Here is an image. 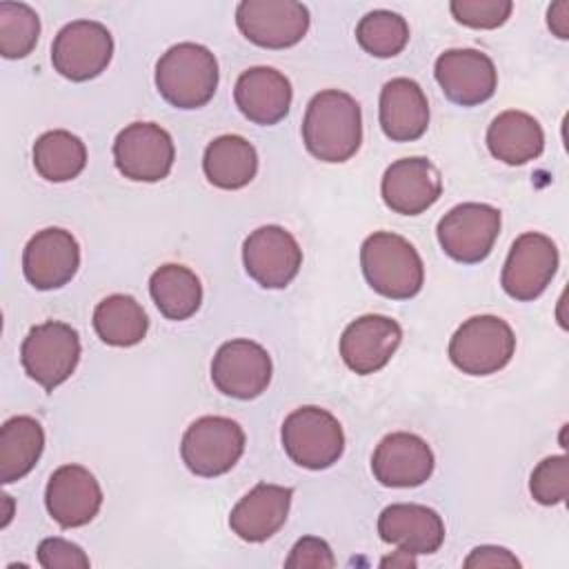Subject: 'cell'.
Masks as SVG:
<instances>
[{"mask_svg":"<svg viewBox=\"0 0 569 569\" xmlns=\"http://www.w3.org/2000/svg\"><path fill=\"white\" fill-rule=\"evenodd\" d=\"M302 142L322 162L349 160L362 142V113L356 98L338 89L316 93L305 111Z\"/></svg>","mask_w":569,"mask_h":569,"instance_id":"1","label":"cell"},{"mask_svg":"<svg viewBox=\"0 0 569 569\" xmlns=\"http://www.w3.org/2000/svg\"><path fill=\"white\" fill-rule=\"evenodd\" d=\"M360 264L369 287L385 298L409 300L422 289V260L416 247L398 233H371L360 247Z\"/></svg>","mask_w":569,"mask_h":569,"instance_id":"2","label":"cell"},{"mask_svg":"<svg viewBox=\"0 0 569 569\" xmlns=\"http://www.w3.org/2000/svg\"><path fill=\"white\" fill-rule=\"evenodd\" d=\"M158 93L178 109L204 107L218 89V60L196 42L169 47L156 64Z\"/></svg>","mask_w":569,"mask_h":569,"instance_id":"3","label":"cell"},{"mask_svg":"<svg viewBox=\"0 0 569 569\" xmlns=\"http://www.w3.org/2000/svg\"><path fill=\"white\" fill-rule=\"evenodd\" d=\"M282 447L287 456L305 469H327L345 451V433L333 413L316 405L291 411L282 422Z\"/></svg>","mask_w":569,"mask_h":569,"instance_id":"4","label":"cell"},{"mask_svg":"<svg viewBox=\"0 0 569 569\" xmlns=\"http://www.w3.org/2000/svg\"><path fill=\"white\" fill-rule=\"evenodd\" d=\"M516 351L511 327L498 316L465 320L449 340L451 362L469 376H489L509 365Z\"/></svg>","mask_w":569,"mask_h":569,"instance_id":"5","label":"cell"},{"mask_svg":"<svg viewBox=\"0 0 569 569\" xmlns=\"http://www.w3.org/2000/svg\"><path fill=\"white\" fill-rule=\"evenodd\" d=\"M80 338L78 331L60 320H47L29 329L20 347V362L31 380L44 391H53L78 367Z\"/></svg>","mask_w":569,"mask_h":569,"instance_id":"6","label":"cell"},{"mask_svg":"<svg viewBox=\"0 0 569 569\" xmlns=\"http://www.w3.org/2000/svg\"><path fill=\"white\" fill-rule=\"evenodd\" d=\"M244 451L242 427L224 416H202L191 422L180 442L187 469L202 478H216L236 467Z\"/></svg>","mask_w":569,"mask_h":569,"instance_id":"7","label":"cell"},{"mask_svg":"<svg viewBox=\"0 0 569 569\" xmlns=\"http://www.w3.org/2000/svg\"><path fill=\"white\" fill-rule=\"evenodd\" d=\"M442 251L462 264L485 260L500 233V211L485 202H462L449 209L438 222Z\"/></svg>","mask_w":569,"mask_h":569,"instance_id":"8","label":"cell"},{"mask_svg":"<svg viewBox=\"0 0 569 569\" xmlns=\"http://www.w3.org/2000/svg\"><path fill=\"white\" fill-rule=\"evenodd\" d=\"M113 56V38L102 22L73 20L64 24L51 44L53 69L73 82L100 76Z\"/></svg>","mask_w":569,"mask_h":569,"instance_id":"9","label":"cell"},{"mask_svg":"<svg viewBox=\"0 0 569 569\" xmlns=\"http://www.w3.org/2000/svg\"><path fill=\"white\" fill-rule=\"evenodd\" d=\"M240 33L264 49L298 44L309 29V9L296 0H242L236 7Z\"/></svg>","mask_w":569,"mask_h":569,"instance_id":"10","label":"cell"},{"mask_svg":"<svg viewBox=\"0 0 569 569\" xmlns=\"http://www.w3.org/2000/svg\"><path fill=\"white\" fill-rule=\"evenodd\" d=\"M118 171L136 182H158L169 176L176 147L167 129L156 122L127 124L113 142Z\"/></svg>","mask_w":569,"mask_h":569,"instance_id":"11","label":"cell"},{"mask_svg":"<svg viewBox=\"0 0 569 569\" xmlns=\"http://www.w3.org/2000/svg\"><path fill=\"white\" fill-rule=\"evenodd\" d=\"M558 269L556 242L538 231L518 236L502 267L500 284L513 300H536L551 282Z\"/></svg>","mask_w":569,"mask_h":569,"instance_id":"12","label":"cell"},{"mask_svg":"<svg viewBox=\"0 0 569 569\" xmlns=\"http://www.w3.org/2000/svg\"><path fill=\"white\" fill-rule=\"evenodd\" d=\"M242 262L260 287L284 289L302 267V249L284 227L264 224L247 236Z\"/></svg>","mask_w":569,"mask_h":569,"instance_id":"13","label":"cell"},{"mask_svg":"<svg viewBox=\"0 0 569 569\" xmlns=\"http://www.w3.org/2000/svg\"><path fill=\"white\" fill-rule=\"evenodd\" d=\"M271 358L253 340L236 338L216 351L211 360V380L224 396L238 400L258 398L271 382Z\"/></svg>","mask_w":569,"mask_h":569,"instance_id":"14","label":"cell"},{"mask_svg":"<svg viewBox=\"0 0 569 569\" xmlns=\"http://www.w3.org/2000/svg\"><path fill=\"white\" fill-rule=\"evenodd\" d=\"M442 93L460 107L487 102L498 87L493 60L478 49H447L433 64Z\"/></svg>","mask_w":569,"mask_h":569,"instance_id":"15","label":"cell"},{"mask_svg":"<svg viewBox=\"0 0 569 569\" xmlns=\"http://www.w3.org/2000/svg\"><path fill=\"white\" fill-rule=\"evenodd\" d=\"M80 267V247L71 231L49 227L31 236L22 251V271L40 291L64 287Z\"/></svg>","mask_w":569,"mask_h":569,"instance_id":"16","label":"cell"},{"mask_svg":"<svg viewBox=\"0 0 569 569\" xmlns=\"http://www.w3.org/2000/svg\"><path fill=\"white\" fill-rule=\"evenodd\" d=\"M44 505L60 527H82L98 516L102 507V489L96 476L82 465H62L47 482Z\"/></svg>","mask_w":569,"mask_h":569,"instance_id":"17","label":"cell"},{"mask_svg":"<svg viewBox=\"0 0 569 569\" xmlns=\"http://www.w3.org/2000/svg\"><path fill=\"white\" fill-rule=\"evenodd\" d=\"M400 340L402 329L393 318L367 313L349 322L342 331L340 356L351 371L369 376L380 371L391 360Z\"/></svg>","mask_w":569,"mask_h":569,"instance_id":"18","label":"cell"},{"mask_svg":"<svg viewBox=\"0 0 569 569\" xmlns=\"http://www.w3.org/2000/svg\"><path fill=\"white\" fill-rule=\"evenodd\" d=\"M385 204L402 216L427 211L442 193V178L427 158H402L387 167L380 182Z\"/></svg>","mask_w":569,"mask_h":569,"instance_id":"19","label":"cell"},{"mask_svg":"<svg viewBox=\"0 0 569 569\" xmlns=\"http://www.w3.org/2000/svg\"><path fill=\"white\" fill-rule=\"evenodd\" d=\"M371 471L385 487H418L433 473V453L420 436L393 431L378 442Z\"/></svg>","mask_w":569,"mask_h":569,"instance_id":"20","label":"cell"},{"mask_svg":"<svg viewBox=\"0 0 569 569\" xmlns=\"http://www.w3.org/2000/svg\"><path fill=\"white\" fill-rule=\"evenodd\" d=\"M378 533L385 542L396 545L413 556L433 553L445 542V522L438 511L416 505L396 502L378 516Z\"/></svg>","mask_w":569,"mask_h":569,"instance_id":"21","label":"cell"},{"mask_svg":"<svg viewBox=\"0 0 569 569\" xmlns=\"http://www.w3.org/2000/svg\"><path fill=\"white\" fill-rule=\"evenodd\" d=\"M293 489L260 482L229 513L231 531L247 542H264L287 522Z\"/></svg>","mask_w":569,"mask_h":569,"instance_id":"22","label":"cell"},{"mask_svg":"<svg viewBox=\"0 0 569 569\" xmlns=\"http://www.w3.org/2000/svg\"><path fill=\"white\" fill-rule=\"evenodd\" d=\"M291 82L273 67H251L242 71L233 87V100L240 113L256 124L280 122L291 107Z\"/></svg>","mask_w":569,"mask_h":569,"instance_id":"23","label":"cell"},{"mask_svg":"<svg viewBox=\"0 0 569 569\" xmlns=\"http://www.w3.org/2000/svg\"><path fill=\"white\" fill-rule=\"evenodd\" d=\"M380 127L393 142L418 140L429 127V102L411 78H393L380 91Z\"/></svg>","mask_w":569,"mask_h":569,"instance_id":"24","label":"cell"},{"mask_svg":"<svg viewBox=\"0 0 569 569\" xmlns=\"http://www.w3.org/2000/svg\"><path fill=\"white\" fill-rule=\"evenodd\" d=\"M487 147L493 158L505 164H525L536 160L545 149L540 122L518 109L498 113L487 129Z\"/></svg>","mask_w":569,"mask_h":569,"instance_id":"25","label":"cell"},{"mask_svg":"<svg viewBox=\"0 0 569 569\" xmlns=\"http://www.w3.org/2000/svg\"><path fill=\"white\" fill-rule=\"evenodd\" d=\"M202 169L213 187L242 189L258 173V153L253 144L242 136H218L204 149Z\"/></svg>","mask_w":569,"mask_h":569,"instance_id":"26","label":"cell"},{"mask_svg":"<svg viewBox=\"0 0 569 569\" xmlns=\"http://www.w3.org/2000/svg\"><path fill=\"white\" fill-rule=\"evenodd\" d=\"M44 431L31 416H13L0 427V480H22L40 460Z\"/></svg>","mask_w":569,"mask_h":569,"instance_id":"27","label":"cell"},{"mask_svg":"<svg viewBox=\"0 0 569 569\" xmlns=\"http://www.w3.org/2000/svg\"><path fill=\"white\" fill-rule=\"evenodd\" d=\"M93 329L104 345L133 347L147 336L149 318L133 296L113 293L96 305Z\"/></svg>","mask_w":569,"mask_h":569,"instance_id":"28","label":"cell"},{"mask_svg":"<svg viewBox=\"0 0 569 569\" xmlns=\"http://www.w3.org/2000/svg\"><path fill=\"white\" fill-rule=\"evenodd\" d=\"M149 293L158 311L169 320L191 318L202 302L198 276L182 264H162L149 278Z\"/></svg>","mask_w":569,"mask_h":569,"instance_id":"29","label":"cell"},{"mask_svg":"<svg viewBox=\"0 0 569 569\" xmlns=\"http://www.w3.org/2000/svg\"><path fill=\"white\" fill-rule=\"evenodd\" d=\"M87 164L84 142L64 129L42 133L33 144V167L49 182H67Z\"/></svg>","mask_w":569,"mask_h":569,"instance_id":"30","label":"cell"},{"mask_svg":"<svg viewBox=\"0 0 569 569\" xmlns=\"http://www.w3.org/2000/svg\"><path fill=\"white\" fill-rule=\"evenodd\" d=\"M356 40L367 53L376 58H393L409 42V24L396 11L376 9L360 18L356 27Z\"/></svg>","mask_w":569,"mask_h":569,"instance_id":"31","label":"cell"},{"mask_svg":"<svg viewBox=\"0 0 569 569\" xmlns=\"http://www.w3.org/2000/svg\"><path fill=\"white\" fill-rule=\"evenodd\" d=\"M40 38V18L24 2H0V53L9 60L24 58Z\"/></svg>","mask_w":569,"mask_h":569,"instance_id":"32","label":"cell"},{"mask_svg":"<svg viewBox=\"0 0 569 569\" xmlns=\"http://www.w3.org/2000/svg\"><path fill=\"white\" fill-rule=\"evenodd\" d=\"M529 491L540 505H558L569 493V462L567 456H549L531 471Z\"/></svg>","mask_w":569,"mask_h":569,"instance_id":"33","label":"cell"},{"mask_svg":"<svg viewBox=\"0 0 569 569\" xmlns=\"http://www.w3.org/2000/svg\"><path fill=\"white\" fill-rule=\"evenodd\" d=\"M451 16L471 29H496L507 22L513 11L511 0H453Z\"/></svg>","mask_w":569,"mask_h":569,"instance_id":"34","label":"cell"},{"mask_svg":"<svg viewBox=\"0 0 569 569\" xmlns=\"http://www.w3.org/2000/svg\"><path fill=\"white\" fill-rule=\"evenodd\" d=\"M38 562L44 569H87L89 556L64 538H44L38 545Z\"/></svg>","mask_w":569,"mask_h":569,"instance_id":"35","label":"cell"},{"mask_svg":"<svg viewBox=\"0 0 569 569\" xmlns=\"http://www.w3.org/2000/svg\"><path fill=\"white\" fill-rule=\"evenodd\" d=\"M284 567H289V569H293V567H298V569H305V567L331 569V567H336V558H333L331 547L322 538L305 536L293 545L289 558L284 560Z\"/></svg>","mask_w":569,"mask_h":569,"instance_id":"36","label":"cell"},{"mask_svg":"<svg viewBox=\"0 0 569 569\" xmlns=\"http://www.w3.org/2000/svg\"><path fill=\"white\" fill-rule=\"evenodd\" d=\"M465 567L467 569H473V567H520V560L505 547L482 545V547H476L467 556Z\"/></svg>","mask_w":569,"mask_h":569,"instance_id":"37","label":"cell"},{"mask_svg":"<svg viewBox=\"0 0 569 569\" xmlns=\"http://www.w3.org/2000/svg\"><path fill=\"white\" fill-rule=\"evenodd\" d=\"M547 24L560 40L569 38V0H558L549 7Z\"/></svg>","mask_w":569,"mask_h":569,"instance_id":"38","label":"cell"},{"mask_svg":"<svg viewBox=\"0 0 569 569\" xmlns=\"http://www.w3.org/2000/svg\"><path fill=\"white\" fill-rule=\"evenodd\" d=\"M389 565L391 567H402V569L416 567V556L405 551V549H398V551H393V556H387V558L380 560V567H389Z\"/></svg>","mask_w":569,"mask_h":569,"instance_id":"39","label":"cell"}]
</instances>
